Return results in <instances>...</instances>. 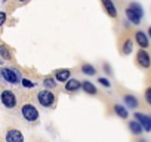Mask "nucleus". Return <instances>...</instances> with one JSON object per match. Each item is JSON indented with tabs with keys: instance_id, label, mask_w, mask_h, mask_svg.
Returning <instances> with one entry per match:
<instances>
[{
	"instance_id": "f257e3e1",
	"label": "nucleus",
	"mask_w": 151,
	"mask_h": 142,
	"mask_svg": "<svg viewBox=\"0 0 151 142\" xmlns=\"http://www.w3.org/2000/svg\"><path fill=\"white\" fill-rule=\"evenodd\" d=\"M36 98H37L39 105L43 107V108H52L56 104V95L52 90H49V89L39 90L37 95H36Z\"/></svg>"
},
{
	"instance_id": "f03ea898",
	"label": "nucleus",
	"mask_w": 151,
	"mask_h": 142,
	"mask_svg": "<svg viewBox=\"0 0 151 142\" xmlns=\"http://www.w3.org/2000/svg\"><path fill=\"white\" fill-rule=\"evenodd\" d=\"M0 77H2L6 83L9 85H19L21 83V76L19 71L15 68H9V67H2L0 68Z\"/></svg>"
},
{
	"instance_id": "7ed1b4c3",
	"label": "nucleus",
	"mask_w": 151,
	"mask_h": 142,
	"mask_svg": "<svg viewBox=\"0 0 151 142\" xmlns=\"http://www.w3.org/2000/svg\"><path fill=\"white\" fill-rule=\"evenodd\" d=\"M21 117L27 121V123H36L40 118V113L37 110V107H34L33 104L27 102L21 107Z\"/></svg>"
},
{
	"instance_id": "20e7f679",
	"label": "nucleus",
	"mask_w": 151,
	"mask_h": 142,
	"mask_svg": "<svg viewBox=\"0 0 151 142\" xmlns=\"http://www.w3.org/2000/svg\"><path fill=\"white\" fill-rule=\"evenodd\" d=\"M0 102H2V105L6 110H14L18 105V98H17L15 92H12L9 89H5V90L0 92Z\"/></svg>"
},
{
	"instance_id": "39448f33",
	"label": "nucleus",
	"mask_w": 151,
	"mask_h": 142,
	"mask_svg": "<svg viewBox=\"0 0 151 142\" xmlns=\"http://www.w3.org/2000/svg\"><path fill=\"white\" fill-rule=\"evenodd\" d=\"M136 64H138L142 70L151 68V55L147 52V49H139V50L136 52Z\"/></svg>"
},
{
	"instance_id": "423d86ee",
	"label": "nucleus",
	"mask_w": 151,
	"mask_h": 142,
	"mask_svg": "<svg viewBox=\"0 0 151 142\" xmlns=\"http://www.w3.org/2000/svg\"><path fill=\"white\" fill-rule=\"evenodd\" d=\"M133 40H135V43L139 46V49H147V47H150V37H148V34H147L145 31H142V30H136V31L133 33Z\"/></svg>"
},
{
	"instance_id": "0eeeda50",
	"label": "nucleus",
	"mask_w": 151,
	"mask_h": 142,
	"mask_svg": "<svg viewBox=\"0 0 151 142\" xmlns=\"http://www.w3.org/2000/svg\"><path fill=\"white\" fill-rule=\"evenodd\" d=\"M5 141H6V142H25V138H24V133H22L19 129L11 127V129L6 130Z\"/></svg>"
},
{
	"instance_id": "6e6552de",
	"label": "nucleus",
	"mask_w": 151,
	"mask_h": 142,
	"mask_svg": "<svg viewBox=\"0 0 151 142\" xmlns=\"http://www.w3.org/2000/svg\"><path fill=\"white\" fill-rule=\"evenodd\" d=\"M133 118L142 126V129H144V132H151V115H148V114H145V113H135L133 114Z\"/></svg>"
},
{
	"instance_id": "1a4fd4ad",
	"label": "nucleus",
	"mask_w": 151,
	"mask_h": 142,
	"mask_svg": "<svg viewBox=\"0 0 151 142\" xmlns=\"http://www.w3.org/2000/svg\"><path fill=\"white\" fill-rule=\"evenodd\" d=\"M124 15H126L127 21H129L132 25H139L141 21H142V16H144V15H141L136 9H133L132 6H127V8L124 9Z\"/></svg>"
},
{
	"instance_id": "9d476101",
	"label": "nucleus",
	"mask_w": 151,
	"mask_h": 142,
	"mask_svg": "<svg viewBox=\"0 0 151 142\" xmlns=\"http://www.w3.org/2000/svg\"><path fill=\"white\" fill-rule=\"evenodd\" d=\"M53 77L59 83H67L71 79V70L70 68H58L53 71Z\"/></svg>"
},
{
	"instance_id": "9b49d317",
	"label": "nucleus",
	"mask_w": 151,
	"mask_h": 142,
	"mask_svg": "<svg viewBox=\"0 0 151 142\" xmlns=\"http://www.w3.org/2000/svg\"><path fill=\"white\" fill-rule=\"evenodd\" d=\"M123 105H124L127 110H136V108L139 107V99H138L135 95L127 93V95L123 96Z\"/></svg>"
},
{
	"instance_id": "f8f14e48",
	"label": "nucleus",
	"mask_w": 151,
	"mask_h": 142,
	"mask_svg": "<svg viewBox=\"0 0 151 142\" xmlns=\"http://www.w3.org/2000/svg\"><path fill=\"white\" fill-rule=\"evenodd\" d=\"M101 3H102V8L110 18H117L119 14H117V8H116L113 0H101Z\"/></svg>"
},
{
	"instance_id": "ddd939ff",
	"label": "nucleus",
	"mask_w": 151,
	"mask_h": 142,
	"mask_svg": "<svg viewBox=\"0 0 151 142\" xmlns=\"http://www.w3.org/2000/svg\"><path fill=\"white\" fill-rule=\"evenodd\" d=\"M82 89V82H79L77 79H70L65 86H64V90L65 92H70V93H76Z\"/></svg>"
},
{
	"instance_id": "4468645a",
	"label": "nucleus",
	"mask_w": 151,
	"mask_h": 142,
	"mask_svg": "<svg viewBox=\"0 0 151 142\" xmlns=\"http://www.w3.org/2000/svg\"><path fill=\"white\" fill-rule=\"evenodd\" d=\"M82 90H83L86 95H91V96L98 95V89H96V86H95L92 82H89V80L82 82Z\"/></svg>"
},
{
	"instance_id": "2eb2a0df",
	"label": "nucleus",
	"mask_w": 151,
	"mask_h": 142,
	"mask_svg": "<svg viewBox=\"0 0 151 142\" xmlns=\"http://www.w3.org/2000/svg\"><path fill=\"white\" fill-rule=\"evenodd\" d=\"M113 110H114V113H116L117 117H120V118H123V120H127V118H129V110H127L123 104H116V105L113 107Z\"/></svg>"
},
{
	"instance_id": "dca6fc26",
	"label": "nucleus",
	"mask_w": 151,
	"mask_h": 142,
	"mask_svg": "<svg viewBox=\"0 0 151 142\" xmlns=\"http://www.w3.org/2000/svg\"><path fill=\"white\" fill-rule=\"evenodd\" d=\"M127 127H129V130H130V133L132 135H135V136H141L142 133H144V129H142V126L136 121V120H129V123H127Z\"/></svg>"
},
{
	"instance_id": "f3484780",
	"label": "nucleus",
	"mask_w": 151,
	"mask_h": 142,
	"mask_svg": "<svg viewBox=\"0 0 151 142\" xmlns=\"http://www.w3.org/2000/svg\"><path fill=\"white\" fill-rule=\"evenodd\" d=\"M133 43L135 42L132 39H124L123 40V43H122V53L124 56H127V55H130L133 52Z\"/></svg>"
},
{
	"instance_id": "a211bd4d",
	"label": "nucleus",
	"mask_w": 151,
	"mask_h": 142,
	"mask_svg": "<svg viewBox=\"0 0 151 142\" xmlns=\"http://www.w3.org/2000/svg\"><path fill=\"white\" fill-rule=\"evenodd\" d=\"M80 71L85 76H95L96 74V68L92 64H89V62H83L82 67H80Z\"/></svg>"
},
{
	"instance_id": "6ab92c4d",
	"label": "nucleus",
	"mask_w": 151,
	"mask_h": 142,
	"mask_svg": "<svg viewBox=\"0 0 151 142\" xmlns=\"http://www.w3.org/2000/svg\"><path fill=\"white\" fill-rule=\"evenodd\" d=\"M43 86H45V89L52 90V89L58 87V82H56V79L53 76H47V77L43 79Z\"/></svg>"
},
{
	"instance_id": "aec40b11",
	"label": "nucleus",
	"mask_w": 151,
	"mask_h": 142,
	"mask_svg": "<svg viewBox=\"0 0 151 142\" xmlns=\"http://www.w3.org/2000/svg\"><path fill=\"white\" fill-rule=\"evenodd\" d=\"M0 56H2L5 61H9L11 59V52H9V49L5 44H0Z\"/></svg>"
},
{
	"instance_id": "412c9836",
	"label": "nucleus",
	"mask_w": 151,
	"mask_h": 142,
	"mask_svg": "<svg viewBox=\"0 0 151 142\" xmlns=\"http://www.w3.org/2000/svg\"><path fill=\"white\" fill-rule=\"evenodd\" d=\"M21 86H22V87H25V89H33V87L36 86V83H34L33 80H30V79L22 77V79H21Z\"/></svg>"
},
{
	"instance_id": "4be33fe9",
	"label": "nucleus",
	"mask_w": 151,
	"mask_h": 142,
	"mask_svg": "<svg viewBox=\"0 0 151 142\" xmlns=\"http://www.w3.org/2000/svg\"><path fill=\"white\" fill-rule=\"evenodd\" d=\"M98 83H99L102 87H107V89L111 87V82H110L107 77H99V79H98Z\"/></svg>"
},
{
	"instance_id": "5701e85b",
	"label": "nucleus",
	"mask_w": 151,
	"mask_h": 142,
	"mask_svg": "<svg viewBox=\"0 0 151 142\" xmlns=\"http://www.w3.org/2000/svg\"><path fill=\"white\" fill-rule=\"evenodd\" d=\"M144 99H145V102L151 107V86H148V87L145 89V92H144Z\"/></svg>"
},
{
	"instance_id": "b1692460",
	"label": "nucleus",
	"mask_w": 151,
	"mask_h": 142,
	"mask_svg": "<svg viewBox=\"0 0 151 142\" xmlns=\"http://www.w3.org/2000/svg\"><path fill=\"white\" fill-rule=\"evenodd\" d=\"M102 68H104V71H105V73H107L108 76H111V74H113V70H111L110 64H107V62H105V64L102 65Z\"/></svg>"
},
{
	"instance_id": "393cba45",
	"label": "nucleus",
	"mask_w": 151,
	"mask_h": 142,
	"mask_svg": "<svg viewBox=\"0 0 151 142\" xmlns=\"http://www.w3.org/2000/svg\"><path fill=\"white\" fill-rule=\"evenodd\" d=\"M6 18H8L6 12H0V27H2V25L6 22Z\"/></svg>"
},
{
	"instance_id": "a878e982",
	"label": "nucleus",
	"mask_w": 151,
	"mask_h": 142,
	"mask_svg": "<svg viewBox=\"0 0 151 142\" xmlns=\"http://www.w3.org/2000/svg\"><path fill=\"white\" fill-rule=\"evenodd\" d=\"M147 34H148V37H150V40H151V25L148 27V30H147Z\"/></svg>"
},
{
	"instance_id": "bb28decb",
	"label": "nucleus",
	"mask_w": 151,
	"mask_h": 142,
	"mask_svg": "<svg viewBox=\"0 0 151 142\" xmlns=\"http://www.w3.org/2000/svg\"><path fill=\"white\" fill-rule=\"evenodd\" d=\"M138 142H148V141H147V139H139Z\"/></svg>"
},
{
	"instance_id": "cd10ccee",
	"label": "nucleus",
	"mask_w": 151,
	"mask_h": 142,
	"mask_svg": "<svg viewBox=\"0 0 151 142\" xmlns=\"http://www.w3.org/2000/svg\"><path fill=\"white\" fill-rule=\"evenodd\" d=\"M19 2H28V0H19Z\"/></svg>"
}]
</instances>
